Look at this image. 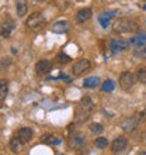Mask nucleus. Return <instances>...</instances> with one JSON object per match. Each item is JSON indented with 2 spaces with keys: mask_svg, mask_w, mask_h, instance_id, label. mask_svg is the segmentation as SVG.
<instances>
[{
  "mask_svg": "<svg viewBox=\"0 0 146 155\" xmlns=\"http://www.w3.org/2000/svg\"><path fill=\"white\" fill-rule=\"evenodd\" d=\"M94 109V103L91 100V97L86 96L80 100L79 106L76 107V111H75V123L77 124H83L91 117V113H93Z\"/></svg>",
  "mask_w": 146,
  "mask_h": 155,
  "instance_id": "1",
  "label": "nucleus"
},
{
  "mask_svg": "<svg viewBox=\"0 0 146 155\" xmlns=\"http://www.w3.org/2000/svg\"><path fill=\"white\" fill-rule=\"evenodd\" d=\"M138 30V23L128 17H121L113 23V31L115 34H129Z\"/></svg>",
  "mask_w": 146,
  "mask_h": 155,
  "instance_id": "2",
  "label": "nucleus"
},
{
  "mask_svg": "<svg viewBox=\"0 0 146 155\" xmlns=\"http://www.w3.org/2000/svg\"><path fill=\"white\" fill-rule=\"evenodd\" d=\"M129 45L134 48V55L136 58H146V34H141L129 40Z\"/></svg>",
  "mask_w": 146,
  "mask_h": 155,
  "instance_id": "3",
  "label": "nucleus"
},
{
  "mask_svg": "<svg viewBox=\"0 0 146 155\" xmlns=\"http://www.w3.org/2000/svg\"><path fill=\"white\" fill-rule=\"evenodd\" d=\"M45 24H46V18L44 17L42 13H33V14L25 20L27 28L31 30V31H40Z\"/></svg>",
  "mask_w": 146,
  "mask_h": 155,
  "instance_id": "4",
  "label": "nucleus"
},
{
  "mask_svg": "<svg viewBox=\"0 0 146 155\" xmlns=\"http://www.w3.org/2000/svg\"><path fill=\"white\" fill-rule=\"evenodd\" d=\"M136 76H135L132 72H122L121 75H119V86H121L124 90H129V89H132L134 87V85L136 83Z\"/></svg>",
  "mask_w": 146,
  "mask_h": 155,
  "instance_id": "5",
  "label": "nucleus"
},
{
  "mask_svg": "<svg viewBox=\"0 0 146 155\" xmlns=\"http://www.w3.org/2000/svg\"><path fill=\"white\" fill-rule=\"evenodd\" d=\"M139 120L136 116H131V117H126L124 118L121 121V124H119V127H121V130L124 131V133H128V134H131V133H134L135 130H136V127L139 126Z\"/></svg>",
  "mask_w": 146,
  "mask_h": 155,
  "instance_id": "6",
  "label": "nucleus"
},
{
  "mask_svg": "<svg viewBox=\"0 0 146 155\" xmlns=\"http://www.w3.org/2000/svg\"><path fill=\"white\" fill-rule=\"evenodd\" d=\"M86 145V135L83 133H73L69 138V147L72 150H81Z\"/></svg>",
  "mask_w": 146,
  "mask_h": 155,
  "instance_id": "7",
  "label": "nucleus"
},
{
  "mask_svg": "<svg viewBox=\"0 0 146 155\" xmlns=\"http://www.w3.org/2000/svg\"><path fill=\"white\" fill-rule=\"evenodd\" d=\"M129 47V41L121 40V38H115V40L110 41V51L113 54H119L122 51H125Z\"/></svg>",
  "mask_w": 146,
  "mask_h": 155,
  "instance_id": "8",
  "label": "nucleus"
},
{
  "mask_svg": "<svg viewBox=\"0 0 146 155\" xmlns=\"http://www.w3.org/2000/svg\"><path fill=\"white\" fill-rule=\"evenodd\" d=\"M90 66H91V64H90L89 59H79L77 62H75V64H73L72 74L76 75V76H79V75L87 72V71L90 69Z\"/></svg>",
  "mask_w": 146,
  "mask_h": 155,
  "instance_id": "9",
  "label": "nucleus"
},
{
  "mask_svg": "<svg viewBox=\"0 0 146 155\" xmlns=\"http://www.w3.org/2000/svg\"><path fill=\"white\" fill-rule=\"evenodd\" d=\"M128 147V140L125 137H117L111 143V151L114 154H119V152H124Z\"/></svg>",
  "mask_w": 146,
  "mask_h": 155,
  "instance_id": "10",
  "label": "nucleus"
},
{
  "mask_svg": "<svg viewBox=\"0 0 146 155\" xmlns=\"http://www.w3.org/2000/svg\"><path fill=\"white\" fill-rule=\"evenodd\" d=\"M52 69V64L48 59H41L35 64V72L38 75H46Z\"/></svg>",
  "mask_w": 146,
  "mask_h": 155,
  "instance_id": "11",
  "label": "nucleus"
},
{
  "mask_svg": "<svg viewBox=\"0 0 146 155\" xmlns=\"http://www.w3.org/2000/svg\"><path fill=\"white\" fill-rule=\"evenodd\" d=\"M33 130L30 128V127H21L18 133H17V137L21 140V143L23 144H28L31 140H33Z\"/></svg>",
  "mask_w": 146,
  "mask_h": 155,
  "instance_id": "12",
  "label": "nucleus"
},
{
  "mask_svg": "<svg viewBox=\"0 0 146 155\" xmlns=\"http://www.w3.org/2000/svg\"><path fill=\"white\" fill-rule=\"evenodd\" d=\"M69 30V23L66 20H59L56 23H53L52 27H51V31L56 34H63Z\"/></svg>",
  "mask_w": 146,
  "mask_h": 155,
  "instance_id": "13",
  "label": "nucleus"
},
{
  "mask_svg": "<svg viewBox=\"0 0 146 155\" xmlns=\"http://www.w3.org/2000/svg\"><path fill=\"white\" fill-rule=\"evenodd\" d=\"M14 28H16L14 21H13L11 18H7L6 21H3V25H2V35H3L4 38H8Z\"/></svg>",
  "mask_w": 146,
  "mask_h": 155,
  "instance_id": "14",
  "label": "nucleus"
},
{
  "mask_svg": "<svg viewBox=\"0 0 146 155\" xmlns=\"http://www.w3.org/2000/svg\"><path fill=\"white\" fill-rule=\"evenodd\" d=\"M90 17H91V8H89V7L80 8V10L76 13V20L79 21V23H84V21L89 20Z\"/></svg>",
  "mask_w": 146,
  "mask_h": 155,
  "instance_id": "15",
  "label": "nucleus"
},
{
  "mask_svg": "<svg viewBox=\"0 0 146 155\" xmlns=\"http://www.w3.org/2000/svg\"><path fill=\"white\" fill-rule=\"evenodd\" d=\"M28 10V4L27 0H16V12L18 17H24Z\"/></svg>",
  "mask_w": 146,
  "mask_h": 155,
  "instance_id": "16",
  "label": "nucleus"
},
{
  "mask_svg": "<svg viewBox=\"0 0 146 155\" xmlns=\"http://www.w3.org/2000/svg\"><path fill=\"white\" fill-rule=\"evenodd\" d=\"M117 14V12H110V13H104L101 16L98 17V21H100V24L103 25V28H107L110 25V18H113L114 16Z\"/></svg>",
  "mask_w": 146,
  "mask_h": 155,
  "instance_id": "17",
  "label": "nucleus"
},
{
  "mask_svg": "<svg viewBox=\"0 0 146 155\" xmlns=\"http://www.w3.org/2000/svg\"><path fill=\"white\" fill-rule=\"evenodd\" d=\"M98 82H100V79L97 76H90L83 81V86L84 87H96V86H98Z\"/></svg>",
  "mask_w": 146,
  "mask_h": 155,
  "instance_id": "18",
  "label": "nucleus"
},
{
  "mask_svg": "<svg viewBox=\"0 0 146 155\" xmlns=\"http://www.w3.org/2000/svg\"><path fill=\"white\" fill-rule=\"evenodd\" d=\"M136 79H138V82L146 85V66L138 68V71H136Z\"/></svg>",
  "mask_w": 146,
  "mask_h": 155,
  "instance_id": "19",
  "label": "nucleus"
},
{
  "mask_svg": "<svg viewBox=\"0 0 146 155\" xmlns=\"http://www.w3.org/2000/svg\"><path fill=\"white\" fill-rule=\"evenodd\" d=\"M21 140L18 138V137H14V138L10 140V150H11L13 152H18L20 151V147H21Z\"/></svg>",
  "mask_w": 146,
  "mask_h": 155,
  "instance_id": "20",
  "label": "nucleus"
},
{
  "mask_svg": "<svg viewBox=\"0 0 146 155\" xmlns=\"http://www.w3.org/2000/svg\"><path fill=\"white\" fill-rule=\"evenodd\" d=\"M108 140L106 138V137H98V138L94 140V145L97 148H100V150H104V148L108 147Z\"/></svg>",
  "mask_w": 146,
  "mask_h": 155,
  "instance_id": "21",
  "label": "nucleus"
},
{
  "mask_svg": "<svg viewBox=\"0 0 146 155\" xmlns=\"http://www.w3.org/2000/svg\"><path fill=\"white\" fill-rule=\"evenodd\" d=\"M7 92H8L7 82L4 81V79H2V81H0V100H2V102H3L4 99H6V96H7Z\"/></svg>",
  "mask_w": 146,
  "mask_h": 155,
  "instance_id": "22",
  "label": "nucleus"
},
{
  "mask_svg": "<svg viewBox=\"0 0 146 155\" xmlns=\"http://www.w3.org/2000/svg\"><path fill=\"white\" fill-rule=\"evenodd\" d=\"M114 89H115V85H114V82L110 81V79H107V81L103 83V86H101V90L103 92H107V93L114 92Z\"/></svg>",
  "mask_w": 146,
  "mask_h": 155,
  "instance_id": "23",
  "label": "nucleus"
},
{
  "mask_svg": "<svg viewBox=\"0 0 146 155\" xmlns=\"http://www.w3.org/2000/svg\"><path fill=\"white\" fill-rule=\"evenodd\" d=\"M90 131H91L93 134H101L103 131H104V127H103V124H100V123H93V124L90 126Z\"/></svg>",
  "mask_w": 146,
  "mask_h": 155,
  "instance_id": "24",
  "label": "nucleus"
},
{
  "mask_svg": "<svg viewBox=\"0 0 146 155\" xmlns=\"http://www.w3.org/2000/svg\"><path fill=\"white\" fill-rule=\"evenodd\" d=\"M72 58L69 57V55H66V54H59L58 55V61L62 62V64H66V62H69Z\"/></svg>",
  "mask_w": 146,
  "mask_h": 155,
  "instance_id": "25",
  "label": "nucleus"
},
{
  "mask_svg": "<svg viewBox=\"0 0 146 155\" xmlns=\"http://www.w3.org/2000/svg\"><path fill=\"white\" fill-rule=\"evenodd\" d=\"M136 117H138V120L141 123H143V121H146V110H142V111H138V113H136Z\"/></svg>",
  "mask_w": 146,
  "mask_h": 155,
  "instance_id": "26",
  "label": "nucleus"
},
{
  "mask_svg": "<svg viewBox=\"0 0 146 155\" xmlns=\"http://www.w3.org/2000/svg\"><path fill=\"white\" fill-rule=\"evenodd\" d=\"M143 143H145V144H146V134H145V135H143Z\"/></svg>",
  "mask_w": 146,
  "mask_h": 155,
  "instance_id": "27",
  "label": "nucleus"
},
{
  "mask_svg": "<svg viewBox=\"0 0 146 155\" xmlns=\"http://www.w3.org/2000/svg\"><path fill=\"white\" fill-rule=\"evenodd\" d=\"M35 2H45V0H35Z\"/></svg>",
  "mask_w": 146,
  "mask_h": 155,
  "instance_id": "28",
  "label": "nucleus"
}]
</instances>
